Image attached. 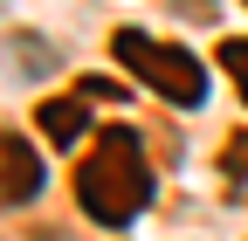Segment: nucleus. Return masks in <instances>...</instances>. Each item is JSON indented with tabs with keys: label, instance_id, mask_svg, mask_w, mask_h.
<instances>
[{
	"label": "nucleus",
	"instance_id": "3",
	"mask_svg": "<svg viewBox=\"0 0 248 241\" xmlns=\"http://www.w3.org/2000/svg\"><path fill=\"white\" fill-rule=\"evenodd\" d=\"M42 193V159H35V145L14 138V131H0V207H21V200H35Z\"/></svg>",
	"mask_w": 248,
	"mask_h": 241
},
{
	"label": "nucleus",
	"instance_id": "4",
	"mask_svg": "<svg viewBox=\"0 0 248 241\" xmlns=\"http://www.w3.org/2000/svg\"><path fill=\"white\" fill-rule=\"evenodd\" d=\"M35 124H42L55 145H76V138L90 131V110H83V97H48V104L35 110Z\"/></svg>",
	"mask_w": 248,
	"mask_h": 241
},
{
	"label": "nucleus",
	"instance_id": "1",
	"mask_svg": "<svg viewBox=\"0 0 248 241\" xmlns=\"http://www.w3.org/2000/svg\"><path fill=\"white\" fill-rule=\"evenodd\" d=\"M76 207L97 227H131L152 207V166H145L138 131H97L90 159L76 166Z\"/></svg>",
	"mask_w": 248,
	"mask_h": 241
},
{
	"label": "nucleus",
	"instance_id": "5",
	"mask_svg": "<svg viewBox=\"0 0 248 241\" xmlns=\"http://www.w3.org/2000/svg\"><path fill=\"white\" fill-rule=\"evenodd\" d=\"M221 69L241 83V97H248V35H234V42H221Z\"/></svg>",
	"mask_w": 248,
	"mask_h": 241
},
{
	"label": "nucleus",
	"instance_id": "6",
	"mask_svg": "<svg viewBox=\"0 0 248 241\" xmlns=\"http://www.w3.org/2000/svg\"><path fill=\"white\" fill-rule=\"evenodd\" d=\"M221 172H228V179H248V131H234V138H228V152H221Z\"/></svg>",
	"mask_w": 248,
	"mask_h": 241
},
{
	"label": "nucleus",
	"instance_id": "2",
	"mask_svg": "<svg viewBox=\"0 0 248 241\" xmlns=\"http://www.w3.org/2000/svg\"><path fill=\"white\" fill-rule=\"evenodd\" d=\"M110 55H117L145 90H159L166 104H179V110H200V104H207V69H200L186 48L152 42V35H138V28H117V35H110Z\"/></svg>",
	"mask_w": 248,
	"mask_h": 241
}]
</instances>
